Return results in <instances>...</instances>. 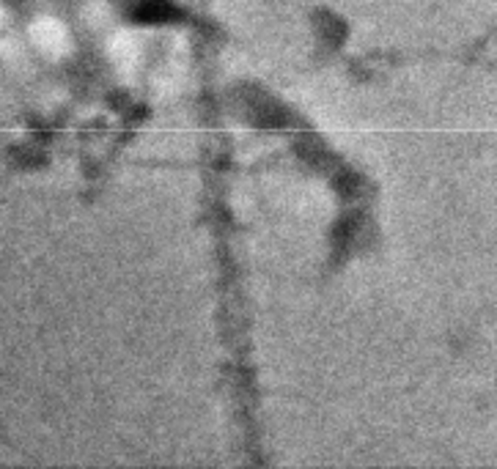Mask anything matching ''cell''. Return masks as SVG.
Here are the masks:
<instances>
[{
	"label": "cell",
	"mask_w": 497,
	"mask_h": 469,
	"mask_svg": "<svg viewBox=\"0 0 497 469\" xmlns=\"http://www.w3.org/2000/svg\"><path fill=\"white\" fill-rule=\"evenodd\" d=\"M33 39L44 49H50V52H58V49L66 44L64 28L58 23H52V20H42V23L33 25Z\"/></svg>",
	"instance_id": "1"
},
{
	"label": "cell",
	"mask_w": 497,
	"mask_h": 469,
	"mask_svg": "<svg viewBox=\"0 0 497 469\" xmlns=\"http://www.w3.org/2000/svg\"><path fill=\"white\" fill-rule=\"evenodd\" d=\"M0 17H3V11H0Z\"/></svg>",
	"instance_id": "2"
}]
</instances>
